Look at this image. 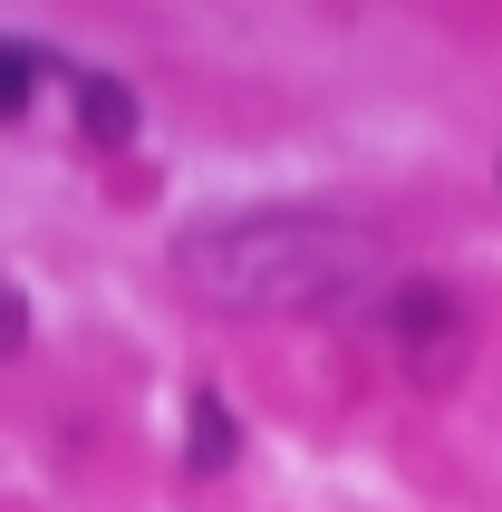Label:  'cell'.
I'll return each mask as SVG.
<instances>
[{"label":"cell","mask_w":502,"mask_h":512,"mask_svg":"<svg viewBox=\"0 0 502 512\" xmlns=\"http://www.w3.org/2000/svg\"><path fill=\"white\" fill-rule=\"evenodd\" d=\"M387 271L377 232L329 203H232L174 232V281L223 319H280V310H338Z\"/></svg>","instance_id":"cell-1"},{"label":"cell","mask_w":502,"mask_h":512,"mask_svg":"<svg viewBox=\"0 0 502 512\" xmlns=\"http://www.w3.org/2000/svg\"><path fill=\"white\" fill-rule=\"evenodd\" d=\"M387 339H396V358L416 377H454V358H464V300H454L445 281L387 290Z\"/></svg>","instance_id":"cell-2"},{"label":"cell","mask_w":502,"mask_h":512,"mask_svg":"<svg viewBox=\"0 0 502 512\" xmlns=\"http://www.w3.org/2000/svg\"><path fill=\"white\" fill-rule=\"evenodd\" d=\"M58 78H68V107H78V126L97 145H136V97H126V78H107V68H58Z\"/></svg>","instance_id":"cell-3"},{"label":"cell","mask_w":502,"mask_h":512,"mask_svg":"<svg viewBox=\"0 0 502 512\" xmlns=\"http://www.w3.org/2000/svg\"><path fill=\"white\" fill-rule=\"evenodd\" d=\"M232 455H242V435H232V406L213 397V387H194V397H184V464H194V474H223Z\"/></svg>","instance_id":"cell-4"},{"label":"cell","mask_w":502,"mask_h":512,"mask_svg":"<svg viewBox=\"0 0 502 512\" xmlns=\"http://www.w3.org/2000/svg\"><path fill=\"white\" fill-rule=\"evenodd\" d=\"M58 58L39 49V39H0V126L10 116H29V97H39V78H49Z\"/></svg>","instance_id":"cell-5"},{"label":"cell","mask_w":502,"mask_h":512,"mask_svg":"<svg viewBox=\"0 0 502 512\" xmlns=\"http://www.w3.org/2000/svg\"><path fill=\"white\" fill-rule=\"evenodd\" d=\"M29 339V300H20V290H10V281H0V358H10V348H20Z\"/></svg>","instance_id":"cell-6"}]
</instances>
